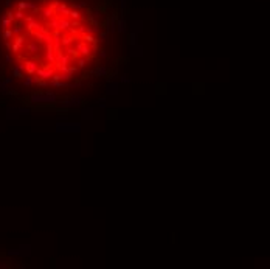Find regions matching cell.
Returning <instances> with one entry per match:
<instances>
[{"mask_svg":"<svg viewBox=\"0 0 270 269\" xmlns=\"http://www.w3.org/2000/svg\"><path fill=\"white\" fill-rule=\"evenodd\" d=\"M58 100V95L53 93L51 90L47 92H39V93H31L30 101L34 104H48V103H55Z\"/></svg>","mask_w":270,"mask_h":269,"instance_id":"obj_1","label":"cell"},{"mask_svg":"<svg viewBox=\"0 0 270 269\" xmlns=\"http://www.w3.org/2000/svg\"><path fill=\"white\" fill-rule=\"evenodd\" d=\"M56 131L58 132H79L81 125L79 123H58Z\"/></svg>","mask_w":270,"mask_h":269,"instance_id":"obj_2","label":"cell"},{"mask_svg":"<svg viewBox=\"0 0 270 269\" xmlns=\"http://www.w3.org/2000/svg\"><path fill=\"white\" fill-rule=\"evenodd\" d=\"M34 75H37L40 79H48L55 75V69H53V67H40V69L36 70Z\"/></svg>","mask_w":270,"mask_h":269,"instance_id":"obj_3","label":"cell"},{"mask_svg":"<svg viewBox=\"0 0 270 269\" xmlns=\"http://www.w3.org/2000/svg\"><path fill=\"white\" fill-rule=\"evenodd\" d=\"M25 37H26V34H19V36H16L14 42L11 44V50L14 51V53H17V51L20 50V47L25 44Z\"/></svg>","mask_w":270,"mask_h":269,"instance_id":"obj_4","label":"cell"},{"mask_svg":"<svg viewBox=\"0 0 270 269\" xmlns=\"http://www.w3.org/2000/svg\"><path fill=\"white\" fill-rule=\"evenodd\" d=\"M81 101H83V98L81 97H69V98H65L64 101H62V106L64 107H73V106H76V104H79Z\"/></svg>","mask_w":270,"mask_h":269,"instance_id":"obj_5","label":"cell"},{"mask_svg":"<svg viewBox=\"0 0 270 269\" xmlns=\"http://www.w3.org/2000/svg\"><path fill=\"white\" fill-rule=\"evenodd\" d=\"M76 51L81 53V55H84L86 58H89V55H90V48H89V45H87L86 42H83V41H79V42L76 44Z\"/></svg>","mask_w":270,"mask_h":269,"instance_id":"obj_6","label":"cell"},{"mask_svg":"<svg viewBox=\"0 0 270 269\" xmlns=\"http://www.w3.org/2000/svg\"><path fill=\"white\" fill-rule=\"evenodd\" d=\"M23 64H25V70H26V73H28V75H34L36 70L39 69L36 61H30V59H28V61H25Z\"/></svg>","mask_w":270,"mask_h":269,"instance_id":"obj_7","label":"cell"},{"mask_svg":"<svg viewBox=\"0 0 270 269\" xmlns=\"http://www.w3.org/2000/svg\"><path fill=\"white\" fill-rule=\"evenodd\" d=\"M39 48H40V45H39L37 41H31L28 44V53H31V55H36V53L39 51Z\"/></svg>","mask_w":270,"mask_h":269,"instance_id":"obj_8","label":"cell"},{"mask_svg":"<svg viewBox=\"0 0 270 269\" xmlns=\"http://www.w3.org/2000/svg\"><path fill=\"white\" fill-rule=\"evenodd\" d=\"M106 73H107V69H106V67H103V65H100V67H96V69L92 70V75H95V76H104Z\"/></svg>","mask_w":270,"mask_h":269,"instance_id":"obj_9","label":"cell"},{"mask_svg":"<svg viewBox=\"0 0 270 269\" xmlns=\"http://www.w3.org/2000/svg\"><path fill=\"white\" fill-rule=\"evenodd\" d=\"M6 117H8L9 120H12V118H17V117H19L17 107H8V111H6Z\"/></svg>","mask_w":270,"mask_h":269,"instance_id":"obj_10","label":"cell"},{"mask_svg":"<svg viewBox=\"0 0 270 269\" xmlns=\"http://www.w3.org/2000/svg\"><path fill=\"white\" fill-rule=\"evenodd\" d=\"M33 84H36V83H34V76H33V75H30V76H23V86L31 87Z\"/></svg>","mask_w":270,"mask_h":269,"instance_id":"obj_11","label":"cell"},{"mask_svg":"<svg viewBox=\"0 0 270 269\" xmlns=\"http://www.w3.org/2000/svg\"><path fill=\"white\" fill-rule=\"evenodd\" d=\"M0 22H2V28H3V30H5V28H9L11 23H12L5 14H2V17H0Z\"/></svg>","mask_w":270,"mask_h":269,"instance_id":"obj_12","label":"cell"},{"mask_svg":"<svg viewBox=\"0 0 270 269\" xmlns=\"http://www.w3.org/2000/svg\"><path fill=\"white\" fill-rule=\"evenodd\" d=\"M2 37L5 39V41H11V37H12V31H11V28H5V30L2 31Z\"/></svg>","mask_w":270,"mask_h":269,"instance_id":"obj_13","label":"cell"},{"mask_svg":"<svg viewBox=\"0 0 270 269\" xmlns=\"http://www.w3.org/2000/svg\"><path fill=\"white\" fill-rule=\"evenodd\" d=\"M106 92L110 93V95H115V93H116V86L112 84V83H109V84L106 86Z\"/></svg>","mask_w":270,"mask_h":269,"instance_id":"obj_14","label":"cell"},{"mask_svg":"<svg viewBox=\"0 0 270 269\" xmlns=\"http://www.w3.org/2000/svg\"><path fill=\"white\" fill-rule=\"evenodd\" d=\"M0 92H2V93H8L9 92V84H6L5 81H0Z\"/></svg>","mask_w":270,"mask_h":269,"instance_id":"obj_15","label":"cell"},{"mask_svg":"<svg viewBox=\"0 0 270 269\" xmlns=\"http://www.w3.org/2000/svg\"><path fill=\"white\" fill-rule=\"evenodd\" d=\"M17 112H19V115H28L31 111H30V107H17Z\"/></svg>","mask_w":270,"mask_h":269,"instance_id":"obj_16","label":"cell"},{"mask_svg":"<svg viewBox=\"0 0 270 269\" xmlns=\"http://www.w3.org/2000/svg\"><path fill=\"white\" fill-rule=\"evenodd\" d=\"M12 78H23V75H22V70L16 69V67H12Z\"/></svg>","mask_w":270,"mask_h":269,"instance_id":"obj_17","label":"cell"},{"mask_svg":"<svg viewBox=\"0 0 270 269\" xmlns=\"http://www.w3.org/2000/svg\"><path fill=\"white\" fill-rule=\"evenodd\" d=\"M81 117L83 118H92V109H83V114H81Z\"/></svg>","mask_w":270,"mask_h":269,"instance_id":"obj_18","label":"cell"},{"mask_svg":"<svg viewBox=\"0 0 270 269\" xmlns=\"http://www.w3.org/2000/svg\"><path fill=\"white\" fill-rule=\"evenodd\" d=\"M86 62H87V58H83V59H78V65H79V67H84V65H86Z\"/></svg>","mask_w":270,"mask_h":269,"instance_id":"obj_19","label":"cell"},{"mask_svg":"<svg viewBox=\"0 0 270 269\" xmlns=\"http://www.w3.org/2000/svg\"><path fill=\"white\" fill-rule=\"evenodd\" d=\"M5 61H6L8 64H12V56H11V55H8V53H6V55H5Z\"/></svg>","mask_w":270,"mask_h":269,"instance_id":"obj_20","label":"cell"},{"mask_svg":"<svg viewBox=\"0 0 270 269\" xmlns=\"http://www.w3.org/2000/svg\"><path fill=\"white\" fill-rule=\"evenodd\" d=\"M3 81H5L6 84H11V83H12V78H5V79H3Z\"/></svg>","mask_w":270,"mask_h":269,"instance_id":"obj_21","label":"cell"},{"mask_svg":"<svg viewBox=\"0 0 270 269\" xmlns=\"http://www.w3.org/2000/svg\"><path fill=\"white\" fill-rule=\"evenodd\" d=\"M101 53H100V58H106V51L104 50H100Z\"/></svg>","mask_w":270,"mask_h":269,"instance_id":"obj_22","label":"cell"}]
</instances>
